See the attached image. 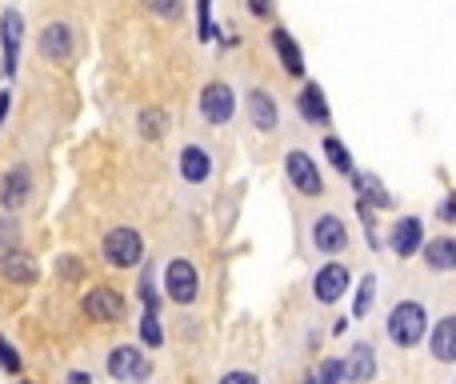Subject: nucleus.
<instances>
[{"label": "nucleus", "instance_id": "nucleus-1", "mask_svg": "<svg viewBox=\"0 0 456 384\" xmlns=\"http://www.w3.org/2000/svg\"><path fill=\"white\" fill-rule=\"evenodd\" d=\"M384 332L396 348H412V344L424 340L428 332V312H424L420 300H396L388 308V320H384Z\"/></svg>", "mask_w": 456, "mask_h": 384}, {"label": "nucleus", "instance_id": "nucleus-2", "mask_svg": "<svg viewBox=\"0 0 456 384\" xmlns=\"http://www.w3.org/2000/svg\"><path fill=\"white\" fill-rule=\"evenodd\" d=\"M40 56L52 64H72V56H76V28H72L68 20H48L44 28H40V40H36Z\"/></svg>", "mask_w": 456, "mask_h": 384}, {"label": "nucleus", "instance_id": "nucleus-3", "mask_svg": "<svg viewBox=\"0 0 456 384\" xmlns=\"http://www.w3.org/2000/svg\"><path fill=\"white\" fill-rule=\"evenodd\" d=\"M196 108L208 124H228L232 112H236V92H232V84H224V80H208L196 96Z\"/></svg>", "mask_w": 456, "mask_h": 384}, {"label": "nucleus", "instance_id": "nucleus-4", "mask_svg": "<svg viewBox=\"0 0 456 384\" xmlns=\"http://www.w3.org/2000/svg\"><path fill=\"white\" fill-rule=\"evenodd\" d=\"M100 252L112 268H132V264H140V256H144V240L136 228H112L108 236H104Z\"/></svg>", "mask_w": 456, "mask_h": 384}, {"label": "nucleus", "instance_id": "nucleus-5", "mask_svg": "<svg viewBox=\"0 0 456 384\" xmlns=\"http://www.w3.org/2000/svg\"><path fill=\"white\" fill-rule=\"evenodd\" d=\"M108 376L120 384H144L152 376V364L148 356H144L140 348H132V344H120V348L108 352Z\"/></svg>", "mask_w": 456, "mask_h": 384}, {"label": "nucleus", "instance_id": "nucleus-6", "mask_svg": "<svg viewBox=\"0 0 456 384\" xmlns=\"http://www.w3.org/2000/svg\"><path fill=\"white\" fill-rule=\"evenodd\" d=\"M284 176H288V184H292L300 196H320V192H324V180H320L316 160H312L304 148H292L284 156Z\"/></svg>", "mask_w": 456, "mask_h": 384}, {"label": "nucleus", "instance_id": "nucleus-7", "mask_svg": "<svg viewBox=\"0 0 456 384\" xmlns=\"http://www.w3.org/2000/svg\"><path fill=\"white\" fill-rule=\"evenodd\" d=\"M164 292H168V300L172 304H192L200 296V276H196V268H192L188 260H168V268H164Z\"/></svg>", "mask_w": 456, "mask_h": 384}, {"label": "nucleus", "instance_id": "nucleus-8", "mask_svg": "<svg viewBox=\"0 0 456 384\" xmlns=\"http://www.w3.org/2000/svg\"><path fill=\"white\" fill-rule=\"evenodd\" d=\"M124 296L116 292V288L100 284L92 288V292L84 296V316L88 320H100V324H116V320H124Z\"/></svg>", "mask_w": 456, "mask_h": 384}, {"label": "nucleus", "instance_id": "nucleus-9", "mask_svg": "<svg viewBox=\"0 0 456 384\" xmlns=\"http://www.w3.org/2000/svg\"><path fill=\"white\" fill-rule=\"evenodd\" d=\"M312 244H316L324 256L344 252V248H348V224H344L336 212L316 216V220H312Z\"/></svg>", "mask_w": 456, "mask_h": 384}, {"label": "nucleus", "instance_id": "nucleus-10", "mask_svg": "<svg viewBox=\"0 0 456 384\" xmlns=\"http://www.w3.org/2000/svg\"><path fill=\"white\" fill-rule=\"evenodd\" d=\"M20 40H24V16L16 8L0 12V44H4V76H16L20 68Z\"/></svg>", "mask_w": 456, "mask_h": 384}, {"label": "nucleus", "instance_id": "nucleus-11", "mask_svg": "<svg viewBox=\"0 0 456 384\" xmlns=\"http://www.w3.org/2000/svg\"><path fill=\"white\" fill-rule=\"evenodd\" d=\"M348 280H352L348 268L332 260V264H324V268L312 276V296H316L320 304H336L344 292H348Z\"/></svg>", "mask_w": 456, "mask_h": 384}, {"label": "nucleus", "instance_id": "nucleus-12", "mask_svg": "<svg viewBox=\"0 0 456 384\" xmlns=\"http://www.w3.org/2000/svg\"><path fill=\"white\" fill-rule=\"evenodd\" d=\"M248 120H252L256 132H276L280 128L276 96H272L268 88H248Z\"/></svg>", "mask_w": 456, "mask_h": 384}, {"label": "nucleus", "instance_id": "nucleus-13", "mask_svg": "<svg viewBox=\"0 0 456 384\" xmlns=\"http://www.w3.org/2000/svg\"><path fill=\"white\" fill-rule=\"evenodd\" d=\"M420 244H424V224H420V216H400L396 224H392V232H388V248L404 260V256H416L420 252Z\"/></svg>", "mask_w": 456, "mask_h": 384}, {"label": "nucleus", "instance_id": "nucleus-14", "mask_svg": "<svg viewBox=\"0 0 456 384\" xmlns=\"http://www.w3.org/2000/svg\"><path fill=\"white\" fill-rule=\"evenodd\" d=\"M32 196V172L24 164L8 168L4 176H0V204L8 208V212H16V208H24Z\"/></svg>", "mask_w": 456, "mask_h": 384}, {"label": "nucleus", "instance_id": "nucleus-15", "mask_svg": "<svg viewBox=\"0 0 456 384\" xmlns=\"http://www.w3.org/2000/svg\"><path fill=\"white\" fill-rule=\"evenodd\" d=\"M428 352L440 364H456V312L436 320V328H432V336H428Z\"/></svg>", "mask_w": 456, "mask_h": 384}, {"label": "nucleus", "instance_id": "nucleus-16", "mask_svg": "<svg viewBox=\"0 0 456 384\" xmlns=\"http://www.w3.org/2000/svg\"><path fill=\"white\" fill-rule=\"evenodd\" d=\"M268 40H272V52H276V60H280V68L288 72V76H304V52L296 48V40H292V32L288 28H272L268 32Z\"/></svg>", "mask_w": 456, "mask_h": 384}, {"label": "nucleus", "instance_id": "nucleus-17", "mask_svg": "<svg viewBox=\"0 0 456 384\" xmlns=\"http://www.w3.org/2000/svg\"><path fill=\"white\" fill-rule=\"evenodd\" d=\"M344 376L352 384H368L376 376V348L368 340H356L348 348V360H344Z\"/></svg>", "mask_w": 456, "mask_h": 384}, {"label": "nucleus", "instance_id": "nucleus-18", "mask_svg": "<svg viewBox=\"0 0 456 384\" xmlns=\"http://www.w3.org/2000/svg\"><path fill=\"white\" fill-rule=\"evenodd\" d=\"M176 168H180V176L188 184H204L208 176H212V156H208L200 144H184L180 156H176Z\"/></svg>", "mask_w": 456, "mask_h": 384}, {"label": "nucleus", "instance_id": "nucleus-19", "mask_svg": "<svg viewBox=\"0 0 456 384\" xmlns=\"http://www.w3.org/2000/svg\"><path fill=\"white\" fill-rule=\"evenodd\" d=\"M0 276L8 284H32L36 280V260L28 252H20V248H4L0 252Z\"/></svg>", "mask_w": 456, "mask_h": 384}, {"label": "nucleus", "instance_id": "nucleus-20", "mask_svg": "<svg viewBox=\"0 0 456 384\" xmlns=\"http://www.w3.org/2000/svg\"><path fill=\"white\" fill-rule=\"evenodd\" d=\"M296 112H300L308 124H328V100L316 80H304V88L296 92Z\"/></svg>", "mask_w": 456, "mask_h": 384}, {"label": "nucleus", "instance_id": "nucleus-21", "mask_svg": "<svg viewBox=\"0 0 456 384\" xmlns=\"http://www.w3.org/2000/svg\"><path fill=\"white\" fill-rule=\"evenodd\" d=\"M424 248V264H428L432 272H452L456 268V240L452 236H432Z\"/></svg>", "mask_w": 456, "mask_h": 384}, {"label": "nucleus", "instance_id": "nucleus-22", "mask_svg": "<svg viewBox=\"0 0 456 384\" xmlns=\"http://www.w3.org/2000/svg\"><path fill=\"white\" fill-rule=\"evenodd\" d=\"M136 132L144 136V140H164L168 136V112L164 108H140V116H136Z\"/></svg>", "mask_w": 456, "mask_h": 384}, {"label": "nucleus", "instance_id": "nucleus-23", "mask_svg": "<svg viewBox=\"0 0 456 384\" xmlns=\"http://www.w3.org/2000/svg\"><path fill=\"white\" fill-rule=\"evenodd\" d=\"M352 184H356L360 196H368L376 208H392V196L384 192V184L376 180V176H356V172H352Z\"/></svg>", "mask_w": 456, "mask_h": 384}, {"label": "nucleus", "instance_id": "nucleus-24", "mask_svg": "<svg viewBox=\"0 0 456 384\" xmlns=\"http://www.w3.org/2000/svg\"><path fill=\"white\" fill-rule=\"evenodd\" d=\"M324 156H328V164H332L340 176H352V156H348V148H344V140L324 136Z\"/></svg>", "mask_w": 456, "mask_h": 384}, {"label": "nucleus", "instance_id": "nucleus-25", "mask_svg": "<svg viewBox=\"0 0 456 384\" xmlns=\"http://www.w3.org/2000/svg\"><path fill=\"white\" fill-rule=\"evenodd\" d=\"M372 300H376V276L368 272V276L360 280V292H356V304H352V316L364 320L368 312H372Z\"/></svg>", "mask_w": 456, "mask_h": 384}, {"label": "nucleus", "instance_id": "nucleus-26", "mask_svg": "<svg viewBox=\"0 0 456 384\" xmlns=\"http://www.w3.org/2000/svg\"><path fill=\"white\" fill-rule=\"evenodd\" d=\"M140 340L148 344V348H160V344H164V328H160L156 312H144L140 316Z\"/></svg>", "mask_w": 456, "mask_h": 384}, {"label": "nucleus", "instance_id": "nucleus-27", "mask_svg": "<svg viewBox=\"0 0 456 384\" xmlns=\"http://www.w3.org/2000/svg\"><path fill=\"white\" fill-rule=\"evenodd\" d=\"M144 8H148L152 16H160V20H180L184 0H144Z\"/></svg>", "mask_w": 456, "mask_h": 384}, {"label": "nucleus", "instance_id": "nucleus-28", "mask_svg": "<svg viewBox=\"0 0 456 384\" xmlns=\"http://www.w3.org/2000/svg\"><path fill=\"white\" fill-rule=\"evenodd\" d=\"M340 380H344V360H336V356L320 360V368H316V384H340Z\"/></svg>", "mask_w": 456, "mask_h": 384}, {"label": "nucleus", "instance_id": "nucleus-29", "mask_svg": "<svg viewBox=\"0 0 456 384\" xmlns=\"http://www.w3.org/2000/svg\"><path fill=\"white\" fill-rule=\"evenodd\" d=\"M196 16H200V32L196 36L204 40H216V24H212V0H196Z\"/></svg>", "mask_w": 456, "mask_h": 384}, {"label": "nucleus", "instance_id": "nucleus-30", "mask_svg": "<svg viewBox=\"0 0 456 384\" xmlns=\"http://www.w3.org/2000/svg\"><path fill=\"white\" fill-rule=\"evenodd\" d=\"M136 296H140L144 312H156L160 296H156V284H152V276H148V272H144V276H140V284H136Z\"/></svg>", "mask_w": 456, "mask_h": 384}, {"label": "nucleus", "instance_id": "nucleus-31", "mask_svg": "<svg viewBox=\"0 0 456 384\" xmlns=\"http://www.w3.org/2000/svg\"><path fill=\"white\" fill-rule=\"evenodd\" d=\"M0 368H4V372H12V376L20 372V352H16L4 336H0Z\"/></svg>", "mask_w": 456, "mask_h": 384}, {"label": "nucleus", "instance_id": "nucleus-32", "mask_svg": "<svg viewBox=\"0 0 456 384\" xmlns=\"http://www.w3.org/2000/svg\"><path fill=\"white\" fill-rule=\"evenodd\" d=\"M16 240H20V224L12 216H0V248H16Z\"/></svg>", "mask_w": 456, "mask_h": 384}, {"label": "nucleus", "instance_id": "nucleus-33", "mask_svg": "<svg viewBox=\"0 0 456 384\" xmlns=\"http://www.w3.org/2000/svg\"><path fill=\"white\" fill-rule=\"evenodd\" d=\"M60 276L80 280V276H84V264H76V260H72V256H60Z\"/></svg>", "mask_w": 456, "mask_h": 384}, {"label": "nucleus", "instance_id": "nucleus-34", "mask_svg": "<svg viewBox=\"0 0 456 384\" xmlns=\"http://www.w3.org/2000/svg\"><path fill=\"white\" fill-rule=\"evenodd\" d=\"M220 384H260V380H256L252 372H240V368H236V372H224Z\"/></svg>", "mask_w": 456, "mask_h": 384}, {"label": "nucleus", "instance_id": "nucleus-35", "mask_svg": "<svg viewBox=\"0 0 456 384\" xmlns=\"http://www.w3.org/2000/svg\"><path fill=\"white\" fill-rule=\"evenodd\" d=\"M248 12H252V16H260V20H264V16L272 12V0H248Z\"/></svg>", "mask_w": 456, "mask_h": 384}, {"label": "nucleus", "instance_id": "nucleus-36", "mask_svg": "<svg viewBox=\"0 0 456 384\" xmlns=\"http://www.w3.org/2000/svg\"><path fill=\"white\" fill-rule=\"evenodd\" d=\"M436 212H440V216H444V220H456V192H452V196H448V200H444V204H440V208H436Z\"/></svg>", "mask_w": 456, "mask_h": 384}, {"label": "nucleus", "instance_id": "nucleus-37", "mask_svg": "<svg viewBox=\"0 0 456 384\" xmlns=\"http://www.w3.org/2000/svg\"><path fill=\"white\" fill-rule=\"evenodd\" d=\"M8 104H12V96L0 92V128H4V116H8Z\"/></svg>", "mask_w": 456, "mask_h": 384}, {"label": "nucleus", "instance_id": "nucleus-38", "mask_svg": "<svg viewBox=\"0 0 456 384\" xmlns=\"http://www.w3.org/2000/svg\"><path fill=\"white\" fill-rule=\"evenodd\" d=\"M64 384H92V376H88V372H68V380H64Z\"/></svg>", "mask_w": 456, "mask_h": 384}, {"label": "nucleus", "instance_id": "nucleus-39", "mask_svg": "<svg viewBox=\"0 0 456 384\" xmlns=\"http://www.w3.org/2000/svg\"><path fill=\"white\" fill-rule=\"evenodd\" d=\"M300 384H316V376H304V380Z\"/></svg>", "mask_w": 456, "mask_h": 384}]
</instances>
